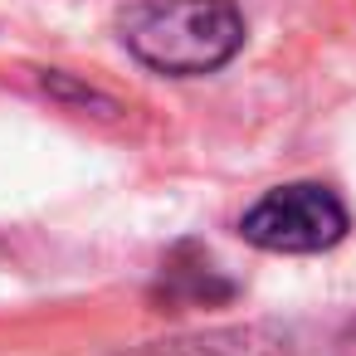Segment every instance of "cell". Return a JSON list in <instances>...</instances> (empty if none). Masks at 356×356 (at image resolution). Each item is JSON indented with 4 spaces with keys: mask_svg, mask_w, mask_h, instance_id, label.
Returning a JSON list of instances; mask_svg holds the SVG:
<instances>
[{
    "mask_svg": "<svg viewBox=\"0 0 356 356\" xmlns=\"http://www.w3.org/2000/svg\"><path fill=\"white\" fill-rule=\"evenodd\" d=\"M122 44L156 74L195 79L239 54L244 15L234 0H132L122 10Z\"/></svg>",
    "mask_w": 356,
    "mask_h": 356,
    "instance_id": "1",
    "label": "cell"
},
{
    "mask_svg": "<svg viewBox=\"0 0 356 356\" xmlns=\"http://www.w3.org/2000/svg\"><path fill=\"white\" fill-rule=\"evenodd\" d=\"M346 229H351V215L341 195L322 181L273 186L239 215V234L264 254H322L341 244Z\"/></svg>",
    "mask_w": 356,
    "mask_h": 356,
    "instance_id": "2",
    "label": "cell"
},
{
    "mask_svg": "<svg viewBox=\"0 0 356 356\" xmlns=\"http://www.w3.org/2000/svg\"><path fill=\"white\" fill-rule=\"evenodd\" d=\"M161 356H283L278 341H259V332H210L195 341H176Z\"/></svg>",
    "mask_w": 356,
    "mask_h": 356,
    "instance_id": "3",
    "label": "cell"
},
{
    "mask_svg": "<svg viewBox=\"0 0 356 356\" xmlns=\"http://www.w3.org/2000/svg\"><path fill=\"white\" fill-rule=\"evenodd\" d=\"M341 356H356V327H351V332L341 337Z\"/></svg>",
    "mask_w": 356,
    "mask_h": 356,
    "instance_id": "4",
    "label": "cell"
}]
</instances>
